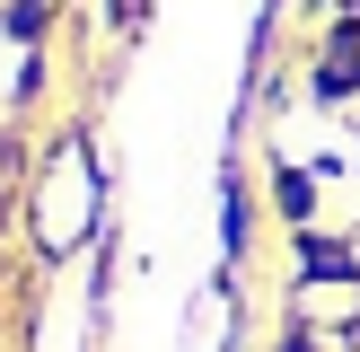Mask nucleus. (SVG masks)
<instances>
[{
  "label": "nucleus",
  "instance_id": "nucleus-1",
  "mask_svg": "<svg viewBox=\"0 0 360 352\" xmlns=\"http://www.w3.org/2000/svg\"><path fill=\"white\" fill-rule=\"evenodd\" d=\"M281 352H308V344H299V334H290V344H281Z\"/></svg>",
  "mask_w": 360,
  "mask_h": 352
}]
</instances>
